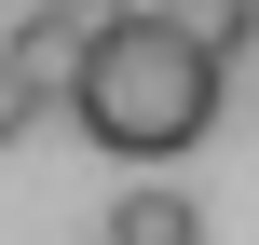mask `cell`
Masks as SVG:
<instances>
[{"mask_svg": "<svg viewBox=\"0 0 259 245\" xmlns=\"http://www.w3.org/2000/svg\"><path fill=\"white\" fill-rule=\"evenodd\" d=\"M123 14H137V0H123Z\"/></svg>", "mask_w": 259, "mask_h": 245, "instance_id": "8992f818", "label": "cell"}, {"mask_svg": "<svg viewBox=\"0 0 259 245\" xmlns=\"http://www.w3.org/2000/svg\"><path fill=\"white\" fill-rule=\"evenodd\" d=\"M68 109H82V136H96V150H123V164H164V150H191V136L219 123V68H205V55H178L150 14H123V27L82 55Z\"/></svg>", "mask_w": 259, "mask_h": 245, "instance_id": "6da1fadb", "label": "cell"}, {"mask_svg": "<svg viewBox=\"0 0 259 245\" xmlns=\"http://www.w3.org/2000/svg\"><path fill=\"white\" fill-rule=\"evenodd\" d=\"M137 14H150L178 55H205V68H232V55L259 41V0H137Z\"/></svg>", "mask_w": 259, "mask_h": 245, "instance_id": "3957f363", "label": "cell"}, {"mask_svg": "<svg viewBox=\"0 0 259 245\" xmlns=\"http://www.w3.org/2000/svg\"><path fill=\"white\" fill-rule=\"evenodd\" d=\"M109 245H205V232H191V205L150 177V191H123V205H109Z\"/></svg>", "mask_w": 259, "mask_h": 245, "instance_id": "277c9868", "label": "cell"}, {"mask_svg": "<svg viewBox=\"0 0 259 245\" xmlns=\"http://www.w3.org/2000/svg\"><path fill=\"white\" fill-rule=\"evenodd\" d=\"M109 27H123V0H27V27H14L0 55H14L41 95H68V82H82V55H96Z\"/></svg>", "mask_w": 259, "mask_h": 245, "instance_id": "7a4b0ae2", "label": "cell"}, {"mask_svg": "<svg viewBox=\"0 0 259 245\" xmlns=\"http://www.w3.org/2000/svg\"><path fill=\"white\" fill-rule=\"evenodd\" d=\"M27 123H41V82H27V68H14V55H0V150H14V136H27Z\"/></svg>", "mask_w": 259, "mask_h": 245, "instance_id": "5b68a950", "label": "cell"}]
</instances>
